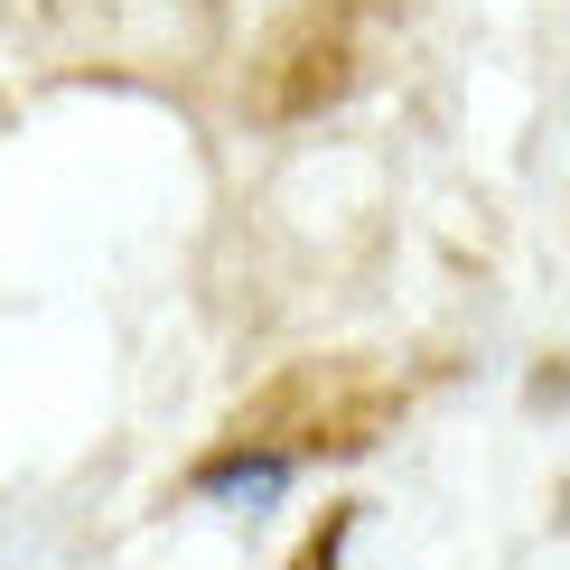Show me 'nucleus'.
<instances>
[{"mask_svg":"<svg viewBox=\"0 0 570 570\" xmlns=\"http://www.w3.org/2000/svg\"><path fill=\"white\" fill-rule=\"evenodd\" d=\"M355 85V19L337 0H308L272 29V47L253 57V112L263 122H308Z\"/></svg>","mask_w":570,"mask_h":570,"instance_id":"1","label":"nucleus"},{"mask_svg":"<svg viewBox=\"0 0 570 570\" xmlns=\"http://www.w3.org/2000/svg\"><path fill=\"white\" fill-rule=\"evenodd\" d=\"M299 412V431H281V449H318V459H346V449H365V440H384L393 431V412H402V393L393 384H327V393H272L263 402V421H291Z\"/></svg>","mask_w":570,"mask_h":570,"instance_id":"2","label":"nucleus"},{"mask_svg":"<svg viewBox=\"0 0 570 570\" xmlns=\"http://www.w3.org/2000/svg\"><path fill=\"white\" fill-rule=\"evenodd\" d=\"M337 533H346V524H327V533H318V542H308V552H299L291 570H337Z\"/></svg>","mask_w":570,"mask_h":570,"instance_id":"3","label":"nucleus"}]
</instances>
